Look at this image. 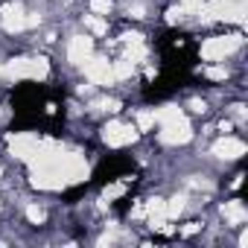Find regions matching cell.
Segmentation results:
<instances>
[{"instance_id":"6da1fadb","label":"cell","mask_w":248,"mask_h":248,"mask_svg":"<svg viewBox=\"0 0 248 248\" xmlns=\"http://www.w3.org/2000/svg\"><path fill=\"white\" fill-rule=\"evenodd\" d=\"M155 123L161 126V132H158L161 143L178 146V143H187L193 138V129H190V123H187V117L178 105H161L155 111Z\"/></svg>"},{"instance_id":"7a4b0ae2","label":"cell","mask_w":248,"mask_h":248,"mask_svg":"<svg viewBox=\"0 0 248 248\" xmlns=\"http://www.w3.org/2000/svg\"><path fill=\"white\" fill-rule=\"evenodd\" d=\"M50 73L47 59H15L0 64V82H21V79H44Z\"/></svg>"},{"instance_id":"3957f363","label":"cell","mask_w":248,"mask_h":248,"mask_svg":"<svg viewBox=\"0 0 248 248\" xmlns=\"http://www.w3.org/2000/svg\"><path fill=\"white\" fill-rule=\"evenodd\" d=\"M239 44H242V35H213L202 44V59L204 62H222L225 56L239 50Z\"/></svg>"},{"instance_id":"277c9868","label":"cell","mask_w":248,"mask_h":248,"mask_svg":"<svg viewBox=\"0 0 248 248\" xmlns=\"http://www.w3.org/2000/svg\"><path fill=\"white\" fill-rule=\"evenodd\" d=\"M135 138H138V129L132 126V123H108V126L102 129V140L108 146H114V149L129 146Z\"/></svg>"},{"instance_id":"5b68a950","label":"cell","mask_w":248,"mask_h":248,"mask_svg":"<svg viewBox=\"0 0 248 248\" xmlns=\"http://www.w3.org/2000/svg\"><path fill=\"white\" fill-rule=\"evenodd\" d=\"M85 76H88V82H93V85H114V82H117L111 62H108V59H93V56L85 62Z\"/></svg>"},{"instance_id":"8992f818","label":"cell","mask_w":248,"mask_h":248,"mask_svg":"<svg viewBox=\"0 0 248 248\" xmlns=\"http://www.w3.org/2000/svg\"><path fill=\"white\" fill-rule=\"evenodd\" d=\"M9 149H12V155H18L21 161H32V158L38 155V149H41V138H35V135H30V132L15 135V138L9 140Z\"/></svg>"},{"instance_id":"52a82bcc","label":"cell","mask_w":248,"mask_h":248,"mask_svg":"<svg viewBox=\"0 0 248 248\" xmlns=\"http://www.w3.org/2000/svg\"><path fill=\"white\" fill-rule=\"evenodd\" d=\"M0 15H3V27L9 32H21V30L30 27V15L24 12L21 3H6L3 9H0Z\"/></svg>"},{"instance_id":"ba28073f","label":"cell","mask_w":248,"mask_h":248,"mask_svg":"<svg viewBox=\"0 0 248 248\" xmlns=\"http://www.w3.org/2000/svg\"><path fill=\"white\" fill-rule=\"evenodd\" d=\"M91 56H93V41H91L88 35L70 38V44H67V59H70L73 64H85Z\"/></svg>"},{"instance_id":"9c48e42d","label":"cell","mask_w":248,"mask_h":248,"mask_svg":"<svg viewBox=\"0 0 248 248\" xmlns=\"http://www.w3.org/2000/svg\"><path fill=\"white\" fill-rule=\"evenodd\" d=\"M213 155H216V158H225V161L242 158V155H245V143H242L239 138L225 135L222 140H216V143H213Z\"/></svg>"},{"instance_id":"30bf717a","label":"cell","mask_w":248,"mask_h":248,"mask_svg":"<svg viewBox=\"0 0 248 248\" xmlns=\"http://www.w3.org/2000/svg\"><path fill=\"white\" fill-rule=\"evenodd\" d=\"M222 216H225L228 225H242V222L248 219V210H245V204H242L239 199H233V202H225Z\"/></svg>"},{"instance_id":"8fae6325","label":"cell","mask_w":248,"mask_h":248,"mask_svg":"<svg viewBox=\"0 0 248 248\" xmlns=\"http://www.w3.org/2000/svg\"><path fill=\"white\" fill-rule=\"evenodd\" d=\"M111 67H114V79H117V82H120V79H129V76L135 73V62H132V59H120V62H114Z\"/></svg>"},{"instance_id":"7c38bea8","label":"cell","mask_w":248,"mask_h":248,"mask_svg":"<svg viewBox=\"0 0 248 248\" xmlns=\"http://www.w3.org/2000/svg\"><path fill=\"white\" fill-rule=\"evenodd\" d=\"M85 27H88L93 35H105V30H108V24H105L99 15H85Z\"/></svg>"},{"instance_id":"4fadbf2b","label":"cell","mask_w":248,"mask_h":248,"mask_svg":"<svg viewBox=\"0 0 248 248\" xmlns=\"http://www.w3.org/2000/svg\"><path fill=\"white\" fill-rule=\"evenodd\" d=\"M155 126V111H138V132H149Z\"/></svg>"},{"instance_id":"5bb4252c","label":"cell","mask_w":248,"mask_h":248,"mask_svg":"<svg viewBox=\"0 0 248 248\" xmlns=\"http://www.w3.org/2000/svg\"><path fill=\"white\" fill-rule=\"evenodd\" d=\"M123 193H126V184H111V187H105L102 199H105V202H114V199H120Z\"/></svg>"},{"instance_id":"9a60e30c","label":"cell","mask_w":248,"mask_h":248,"mask_svg":"<svg viewBox=\"0 0 248 248\" xmlns=\"http://www.w3.org/2000/svg\"><path fill=\"white\" fill-rule=\"evenodd\" d=\"M91 12L93 15H108L111 12V0H91Z\"/></svg>"},{"instance_id":"2e32d148","label":"cell","mask_w":248,"mask_h":248,"mask_svg":"<svg viewBox=\"0 0 248 248\" xmlns=\"http://www.w3.org/2000/svg\"><path fill=\"white\" fill-rule=\"evenodd\" d=\"M184 210V196H175L172 202H167V216H178Z\"/></svg>"},{"instance_id":"e0dca14e","label":"cell","mask_w":248,"mask_h":248,"mask_svg":"<svg viewBox=\"0 0 248 248\" xmlns=\"http://www.w3.org/2000/svg\"><path fill=\"white\" fill-rule=\"evenodd\" d=\"M27 219H30L32 225H41V222H44V210H41L38 204H30V207H27Z\"/></svg>"},{"instance_id":"ac0fdd59","label":"cell","mask_w":248,"mask_h":248,"mask_svg":"<svg viewBox=\"0 0 248 248\" xmlns=\"http://www.w3.org/2000/svg\"><path fill=\"white\" fill-rule=\"evenodd\" d=\"M204 76L213 79V82H222V79H228V67H207Z\"/></svg>"},{"instance_id":"d6986e66","label":"cell","mask_w":248,"mask_h":248,"mask_svg":"<svg viewBox=\"0 0 248 248\" xmlns=\"http://www.w3.org/2000/svg\"><path fill=\"white\" fill-rule=\"evenodd\" d=\"M117 108H120L117 99H96L93 102V111H117Z\"/></svg>"},{"instance_id":"ffe728a7","label":"cell","mask_w":248,"mask_h":248,"mask_svg":"<svg viewBox=\"0 0 248 248\" xmlns=\"http://www.w3.org/2000/svg\"><path fill=\"white\" fill-rule=\"evenodd\" d=\"M190 108H193L196 114H204V111H207V105H204L202 99H193V102H190Z\"/></svg>"},{"instance_id":"44dd1931","label":"cell","mask_w":248,"mask_h":248,"mask_svg":"<svg viewBox=\"0 0 248 248\" xmlns=\"http://www.w3.org/2000/svg\"><path fill=\"white\" fill-rule=\"evenodd\" d=\"M199 228H202V225H199V222H190V225H187V228H184V231H181V233H184V236H190V233H196V231H199Z\"/></svg>"}]
</instances>
